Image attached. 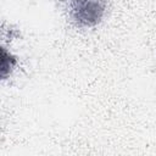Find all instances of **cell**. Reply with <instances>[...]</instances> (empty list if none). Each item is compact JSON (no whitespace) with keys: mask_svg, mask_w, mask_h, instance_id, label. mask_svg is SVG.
I'll list each match as a JSON object with an SVG mask.
<instances>
[{"mask_svg":"<svg viewBox=\"0 0 156 156\" xmlns=\"http://www.w3.org/2000/svg\"><path fill=\"white\" fill-rule=\"evenodd\" d=\"M106 12V0H71L69 17L78 27H94Z\"/></svg>","mask_w":156,"mask_h":156,"instance_id":"6da1fadb","label":"cell"},{"mask_svg":"<svg viewBox=\"0 0 156 156\" xmlns=\"http://www.w3.org/2000/svg\"><path fill=\"white\" fill-rule=\"evenodd\" d=\"M17 65V58L6 50L5 46L1 49V78L6 79L7 76L13 71V68Z\"/></svg>","mask_w":156,"mask_h":156,"instance_id":"7a4b0ae2","label":"cell"}]
</instances>
